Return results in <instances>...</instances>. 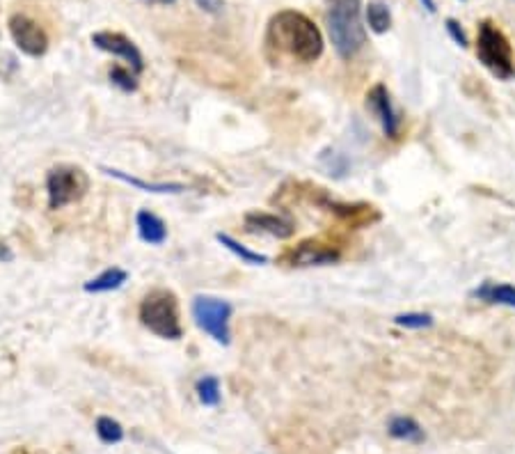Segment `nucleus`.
I'll list each match as a JSON object with an SVG mask.
<instances>
[{"mask_svg": "<svg viewBox=\"0 0 515 454\" xmlns=\"http://www.w3.org/2000/svg\"><path fill=\"white\" fill-rule=\"evenodd\" d=\"M195 3H197L202 9H207V12H211V14H216L218 9L222 7V0H195Z\"/></svg>", "mask_w": 515, "mask_h": 454, "instance_id": "nucleus-24", "label": "nucleus"}, {"mask_svg": "<svg viewBox=\"0 0 515 454\" xmlns=\"http://www.w3.org/2000/svg\"><path fill=\"white\" fill-rule=\"evenodd\" d=\"M92 44L101 51L122 57L124 62H129L133 74H142L144 72V57L140 53V48L135 46L129 37H124L122 33H94L92 35Z\"/></svg>", "mask_w": 515, "mask_h": 454, "instance_id": "nucleus-8", "label": "nucleus"}, {"mask_svg": "<svg viewBox=\"0 0 515 454\" xmlns=\"http://www.w3.org/2000/svg\"><path fill=\"white\" fill-rule=\"evenodd\" d=\"M328 30L339 57L351 60L362 51L366 44V30L359 18V0H330Z\"/></svg>", "mask_w": 515, "mask_h": 454, "instance_id": "nucleus-2", "label": "nucleus"}, {"mask_svg": "<svg viewBox=\"0 0 515 454\" xmlns=\"http://www.w3.org/2000/svg\"><path fill=\"white\" fill-rule=\"evenodd\" d=\"M197 397L204 407H218L220 404V381L216 376H202L197 381Z\"/></svg>", "mask_w": 515, "mask_h": 454, "instance_id": "nucleus-19", "label": "nucleus"}, {"mask_svg": "<svg viewBox=\"0 0 515 454\" xmlns=\"http://www.w3.org/2000/svg\"><path fill=\"white\" fill-rule=\"evenodd\" d=\"M110 81L115 85H120V88L126 90V92H133L135 88H138L135 76L131 74V69H124V67H112V69H110Z\"/></svg>", "mask_w": 515, "mask_h": 454, "instance_id": "nucleus-22", "label": "nucleus"}, {"mask_svg": "<svg viewBox=\"0 0 515 454\" xmlns=\"http://www.w3.org/2000/svg\"><path fill=\"white\" fill-rule=\"evenodd\" d=\"M103 172L108 177H115V179H120L124 183H129V186L133 188H140V191H147V193H186L188 186L186 183H177V181H142L138 177H131V175H126V172L117 170V168H103Z\"/></svg>", "mask_w": 515, "mask_h": 454, "instance_id": "nucleus-13", "label": "nucleus"}, {"mask_svg": "<svg viewBox=\"0 0 515 454\" xmlns=\"http://www.w3.org/2000/svg\"><path fill=\"white\" fill-rule=\"evenodd\" d=\"M140 324L163 340H181L183 326L177 294L170 289H151L140 303Z\"/></svg>", "mask_w": 515, "mask_h": 454, "instance_id": "nucleus-3", "label": "nucleus"}, {"mask_svg": "<svg viewBox=\"0 0 515 454\" xmlns=\"http://www.w3.org/2000/svg\"><path fill=\"white\" fill-rule=\"evenodd\" d=\"M472 298H479L483 303H492V305H507L515 307V287L513 285H497V283H483L476 289H472Z\"/></svg>", "mask_w": 515, "mask_h": 454, "instance_id": "nucleus-14", "label": "nucleus"}, {"mask_svg": "<svg viewBox=\"0 0 515 454\" xmlns=\"http://www.w3.org/2000/svg\"><path fill=\"white\" fill-rule=\"evenodd\" d=\"M366 23H369V28H371L376 35H385L387 30H390L392 14H390V9H387V5L378 3V0L369 3L366 5Z\"/></svg>", "mask_w": 515, "mask_h": 454, "instance_id": "nucleus-18", "label": "nucleus"}, {"mask_svg": "<svg viewBox=\"0 0 515 454\" xmlns=\"http://www.w3.org/2000/svg\"><path fill=\"white\" fill-rule=\"evenodd\" d=\"M96 433H99V438L103 443H120L124 438V429L117 420L108 418V415H103V418L96 420Z\"/></svg>", "mask_w": 515, "mask_h": 454, "instance_id": "nucleus-20", "label": "nucleus"}, {"mask_svg": "<svg viewBox=\"0 0 515 454\" xmlns=\"http://www.w3.org/2000/svg\"><path fill=\"white\" fill-rule=\"evenodd\" d=\"M126 280H129V273L120 266H112V268H105V271L99 273L96 278L87 280L83 289L87 294H105V292H115V289H120Z\"/></svg>", "mask_w": 515, "mask_h": 454, "instance_id": "nucleus-15", "label": "nucleus"}, {"mask_svg": "<svg viewBox=\"0 0 515 454\" xmlns=\"http://www.w3.org/2000/svg\"><path fill=\"white\" fill-rule=\"evenodd\" d=\"M366 108L371 110L378 120H381V127L385 131L387 138H396L398 136V115L394 110L392 96L387 92V88L383 83L374 85L371 90L366 92Z\"/></svg>", "mask_w": 515, "mask_h": 454, "instance_id": "nucleus-9", "label": "nucleus"}, {"mask_svg": "<svg viewBox=\"0 0 515 454\" xmlns=\"http://www.w3.org/2000/svg\"><path fill=\"white\" fill-rule=\"evenodd\" d=\"M419 3H422V7L426 9V12L435 14V0H419Z\"/></svg>", "mask_w": 515, "mask_h": 454, "instance_id": "nucleus-25", "label": "nucleus"}, {"mask_svg": "<svg viewBox=\"0 0 515 454\" xmlns=\"http://www.w3.org/2000/svg\"><path fill=\"white\" fill-rule=\"evenodd\" d=\"M268 44L296 57L298 62H314L323 53V35L303 12L282 9L268 23Z\"/></svg>", "mask_w": 515, "mask_h": 454, "instance_id": "nucleus-1", "label": "nucleus"}, {"mask_svg": "<svg viewBox=\"0 0 515 454\" xmlns=\"http://www.w3.org/2000/svg\"><path fill=\"white\" fill-rule=\"evenodd\" d=\"M339 250L318 244V241H303L300 246L287 253V264L291 266H320V264H335L339 262Z\"/></svg>", "mask_w": 515, "mask_h": 454, "instance_id": "nucleus-10", "label": "nucleus"}, {"mask_svg": "<svg viewBox=\"0 0 515 454\" xmlns=\"http://www.w3.org/2000/svg\"><path fill=\"white\" fill-rule=\"evenodd\" d=\"M446 30H449L451 35V40L458 44V46H468V35H465V30L461 28V23L456 21V18H446Z\"/></svg>", "mask_w": 515, "mask_h": 454, "instance_id": "nucleus-23", "label": "nucleus"}, {"mask_svg": "<svg viewBox=\"0 0 515 454\" xmlns=\"http://www.w3.org/2000/svg\"><path fill=\"white\" fill-rule=\"evenodd\" d=\"M390 436L398 441H407V443H419L424 441V429L419 427V422L407 418V415H396L390 422Z\"/></svg>", "mask_w": 515, "mask_h": 454, "instance_id": "nucleus-16", "label": "nucleus"}, {"mask_svg": "<svg viewBox=\"0 0 515 454\" xmlns=\"http://www.w3.org/2000/svg\"><path fill=\"white\" fill-rule=\"evenodd\" d=\"M151 3H161V5H170V3H174V0H151Z\"/></svg>", "mask_w": 515, "mask_h": 454, "instance_id": "nucleus-26", "label": "nucleus"}, {"mask_svg": "<svg viewBox=\"0 0 515 454\" xmlns=\"http://www.w3.org/2000/svg\"><path fill=\"white\" fill-rule=\"evenodd\" d=\"M476 57L483 62L485 69H490L497 79L509 81L515 74L513 64V48L507 35L494 23L483 21L479 25V40H476Z\"/></svg>", "mask_w": 515, "mask_h": 454, "instance_id": "nucleus-4", "label": "nucleus"}, {"mask_svg": "<svg viewBox=\"0 0 515 454\" xmlns=\"http://www.w3.org/2000/svg\"><path fill=\"white\" fill-rule=\"evenodd\" d=\"M394 324L401 326V328H429L433 326V317L426 314V312H405V314H396L394 317Z\"/></svg>", "mask_w": 515, "mask_h": 454, "instance_id": "nucleus-21", "label": "nucleus"}, {"mask_svg": "<svg viewBox=\"0 0 515 454\" xmlns=\"http://www.w3.org/2000/svg\"><path fill=\"white\" fill-rule=\"evenodd\" d=\"M192 319H195L197 328H202L209 337H213L218 344L227 346L231 342V331H229V319L234 307L231 303L222 301L216 296H195L190 305Z\"/></svg>", "mask_w": 515, "mask_h": 454, "instance_id": "nucleus-6", "label": "nucleus"}, {"mask_svg": "<svg viewBox=\"0 0 515 454\" xmlns=\"http://www.w3.org/2000/svg\"><path fill=\"white\" fill-rule=\"evenodd\" d=\"M243 223H245L248 232H264V234H270L275 239H289L296 232L291 220L277 214H268V211H248Z\"/></svg>", "mask_w": 515, "mask_h": 454, "instance_id": "nucleus-11", "label": "nucleus"}, {"mask_svg": "<svg viewBox=\"0 0 515 454\" xmlns=\"http://www.w3.org/2000/svg\"><path fill=\"white\" fill-rule=\"evenodd\" d=\"M216 239H218V244L222 246V248H227L229 253H234L241 262H245V264H266L268 262V257L266 255H261V253H255V250H250V248H245L243 244H238V241L234 239V237H229V234H225V232H218L216 234Z\"/></svg>", "mask_w": 515, "mask_h": 454, "instance_id": "nucleus-17", "label": "nucleus"}, {"mask_svg": "<svg viewBox=\"0 0 515 454\" xmlns=\"http://www.w3.org/2000/svg\"><path fill=\"white\" fill-rule=\"evenodd\" d=\"M9 35L18 51L30 57H42L48 51V35L44 28L25 14H14L9 18Z\"/></svg>", "mask_w": 515, "mask_h": 454, "instance_id": "nucleus-7", "label": "nucleus"}, {"mask_svg": "<svg viewBox=\"0 0 515 454\" xmlns=\"http://www.w3.org/2000/svg\"><path fill=\"white\" fill-rule=\"evenodd\" d=\"M135 223H138V234L144 244H149V246L165 244V239H168V227H165L163 218H158L154 211H147V209L138 211Z\"/></svg>", "mask_w": 515, "mask_h": 454, "instance_id": "nucleus-12", "label": "nucleus"}, {"mask_svg": "<svg viewBox=\"0 0 515 454\" xmlns=\"http://www.w3.org/2000/svg\"><path fill=\"white\" fill-rule=\"evenodd\" d=\"M90 188V179L76 166H55L46 175V193H48V209H64L66 205H74L85 198Z\"/></svg>", "mask_w": 515, "mask_h": 454, "instance_id": "nucleus-5", "label": "nucleus"}]
</instances>
